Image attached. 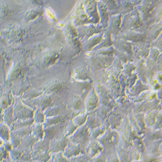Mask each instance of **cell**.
Instances as JSON below:
<instances>
[{"mask_svg":"<svg viewBox=\"0 0 162 162\" xmlns=\"http://www.w3.org/2000/svg\"><path fill=\"white\" fill-rule=\"evenodd\" d=\"M67 140H58L53 142L51 146V150L54 151H58L66 148L67 145Z\"/></svg>","mask_w":162,"mask_h":162,"instance_id":"1","label":"cell"},{"mask_svg":"<svg viewBox=\"0 0 162 162\" xmlns=\"http://www.w3.org/2000/svg\"><path fill=\"white\" fill-rule=\"evenodd\" d=\"M2 136L7 140L9 139V130L5 126H3V128H2Z\"/></svg>","mask_w":162,"mask_h":162,"instance_id":"2","label":"cell"},{"mask_svg":"<svg viewBox=\"0 0 162 162\" xmlns=\"http://www.w3.org/2000/svg\"><path fill=\"white\" fill-rule=\"evenodd\" d=\"M54 162H68L66 159L61 154H58L56 156L54 159Z\"/></svg>","mask_w":162,"mask_h":162,"instance_id":"3","label":"cell"}]
</instances>
